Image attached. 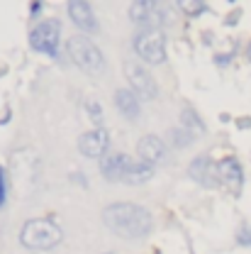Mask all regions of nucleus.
Returning <instances> with one entry per match:
<instances>
[{"instance_id":"nucleus-16","label":"nucleus","mask_w":251,"mask_h":254,"mask_svg":"<svg viewBox=\"0 0 251 254\" xmlns=\"http://www.w3.org/2000/svg\"><path fill=\"white\" fill-rule=\"evenodd\" d=\"M83 105H86V113L91 115L93 125L95 127H102V123H105V115H102V108H100V103H98V100H93V98H88Z\"/></svg>"},{"instance_id":"nucleus-7","label":"nucleus","mask_w":251,"mask_h":254,"mask_svg":"<svg viewBox=\"0 0 251 254\" xmlns=\"http://www.w3.org/2000/svg\"><path fill=\"white\" fill-rule=\"evenodd\" d=\"M125 73H127V81H129L132 91H134L137 95H142L144 100H154V98L158 95L156 78L149 73V68H144L139 62L127 59L125 62Z\"/></svg>"},{"instance_id":"nucleus-13","label":"nucleus","mask_w":251,"mask_h":254,"mask_svg":"<svg viewBox=\"0 0 251 254\" xmlns=\"http://www.w3.org/2000/svg\"><path fill=\"white\" fill-rule=\"evenodd\" d=\"M137 152H139V159H142V161L156 166V164H161V161L166 159V144H163V139L156 137V134H147V137L139 139Z\"/></svg>"},{"instance_id":"nucleus-3","label":"nucleus","mask_w":251,"mask_h":254,"mask_svg":"<svg viewBox=\"0 0 251 254\" xmlns=\"http://www.w3.org/2000/svg\"><path fill=\"white\" fill-rule=\"evenodd\" d=\"M63 240V230L49 218H32L20 227V245L32 252L54 250Z\"/></svg>"},{"instance_id":"nucleus-10","label":"nucleus","mask_w":251,"mask_h":254,"mask_svg":"<svg viewBox=\"0 0 251 254\" xmlns=\"http://www.w3.org/2000/svg\"><path fill=\"white\" fill-rule=\"evenodd\" d=\"M188 174L195 184H200V186H205V189H215L217 181H220V176H217V164L210 157H205V154H202V157H195L190 161Z\"/></svg>"},{"instance_id":"nucleus-4","label":"nucleus","mask_w":251,"mask_h":254,"mask_svg":"<svg viewBox=\"0 0 251 254\" xmlns=\"http://www.w3.org/2000/svg\"><path fill=\"white\" fill-rule=\"evenodd\" d=\"M66 54L68 59L76 64L78 68H83L86 73H102L105 71V57L102 52L95 47V42H91L86 34H73L66 42Z\"/></svg>"},{"instance_id":"nucleus-14","label":"nucleus","mask_w":251,"mask_h":254,"mask_svg":"<svg viewBox=\"0 0 251 254\" xmlns=\"http://www.w3.org/2000/svg\"><path fill=\"white\" fill-rule=\"evenodd\" d=\"M115 105H117L120 115H125L127 120H137L139 113H142L139 95L134 93L132 88H117V93H115Z\"/></svg>"},{"instance_id":"nucleus-17","label":"nucleus","mask_w":251,"mask_h":254,"mask_svg":"<svg viewBox=\"0 0 251 254\" xmlns=\"http://www.w3.org/2000/svg\"><path fill=\"white\" fill-rule=\"evenodd\" d=\"M171 139H173V147H188V144L193 142V139H195V137L190 134L188 129L178 127V129H173V132H171Z\"/></svg>"},{"instance_id":"nucleus-8","label":"nucleus","mask_w":251,"mask_h":254,"mask_svg":"<svg viewBox=\"0 0 251 254\" xmlns=\"http://www.w3.org/2000/svg\"><path fill=\"white\" fill-rule=\"evenodd\" d=\"M129 17L142 30H161V22L166 15H163V7L158 2H132Z\"/></svg>"},{"instance_id":"nucleus-18","label":"nucleus","mask_w":251,"mask_h":254,"mask_svg":"<svg viewBox=\"0 0 251 254\" xmlns=\"http://www.w3.org/2000/svg\"><path fill=\"white\" fill-rule=\"evenodd\" d=\"M7 186H10V181H7V171L0 166V208L7 203Z\"/></svg>"},{"instance_id":"nucleus-5","label":"nucleus","mask_w":251,"mask_h":254,"mask_svg":"<svg viewBox=\"0 0 251 254\" xmlns=\"http://www.w3.org/2000/svg\"><path fill=\"white\" fill-rule=\"evenodd\" d=\"M59 42H61V22L56 17L44 20L30 30V47L39 54L56 57L59 54Z\"/></svg>"},{"instance_id":"nucleus-2","label":"nucleus","mask_w":251,"mask_h":254,"mask_svg":"<svg viewBox=\"0 0 251 254\" xmlns=\"http://www.w3.org/2000/svg\"><path fill=\"white\" fill-rule=\"evenodd\" d=\"M100 174L107 179V181H125V184H144L151 179L154 174V166L147 164V161H134L127 154H107L100 164Z\"/></svg>"},{"instance_id":"nucleus-9","label":"nucleus","mask_w":251,"mask_h":254,"mask_svg":"<svg viewBox=\"0 0 251 254\" xmlns=\"http://www.w3.org/2000/svg\"><path fill=\"white\" fill-rule=\"evenodd\" d=\"M110 149V134L105 127H95L91 132H83L78 137V152L88 159L105 157V152Z\"/></svg>"},{"instance_id":"nucleus-1","label":"nucleus","mask_w":251,"mask_h":254,"mask_svg":"<svg viewBox=\"0 0 251 254\" xmlns=\"http://www.w3.org/2000/svg\"><path fill=\"white\" fill-rule=\"evenodd\" d=\"M102 222L107 225L110 232L127 240H139L147 237L154 227V220L147 208L137 203H112L102 210Z\"/></svg>"},{"instance_id":"nucleus-20","label":"nucleus","mask_w":251,"mask_h":254,"mask_svg":"<svg viewBox=\"0 0 251 254\" xmlns=\"http://www.w3.org/2000/svg\"><path fill=\"white\" fill-rule=\"evenodd\" d=\"M32 15H39L42 12V2H32V10H30Z\"/></svg>"},{"instance_id":"nucleus-6","label":"nucleus","mask_w":251,"mask_h":254,"mask_svg":"<svg viewBox=\"0 0 251 254\" xmlns=\"http://www.w3.org/2000/svg\"><path fill=\"white\" fill-rule=\"evenodd\" d=\"M134 52L149 64L166 62V34L161 30H139L134 34Z\"/></svg>"},{"instance_id":"nucleus-12","label":"nucleus","mask_w":251,"mask_h":254,"mask_svg":"<svg viewBox=\"0 0 251 254\" xmlns=\"http://www.w3.org/2000/svg\"><path fill=\"white\" fill-rule=\"evenodd\" d=\"M217 176L224 186H229L232 193H239L242 190V184H244V169L239 164L237 157H224L217 164Z\"/></svg>"},{"instance_id":"nucleus-11","label":"nucleus","mask_w":251,"mask_h":254,"mask_svg":"<svg viewBox=\"0 0 251 254\" xmlns=\"http://www.w3.org/2000/svg\"><path fill=\"white\" fill-rule=\"evenodd\" d=\"M68 17L73 20V25H76L78 30H83L86 34H95V32H98V17H95L91 2L71 0V2H68Z\"/></svg>"},{"instance_id":"nucleus-21","label":"nucleus","mask_w":251,"mask_h":254,"mask_svg":"<svg viewBox=\"0 0 251 254\" xmlns=\"http://www.w3.org/2000/svg\"><path fill=\"white\" fill-rule=\"evenodd\" d=\"M247 57H249V62H251V42H249V47H247Z\"/></svg>"},{"instance_id":"nucleus-15","label":"nucleus","mask_w":251,"mask_h":254,"mask_svg":"<svg viewBox=\"0 0 251 254\" xmlns=\"http://www.w3.org/2000/svg\"><path fill=\"white\" fill-rule=\"evenodd\" d=\"M181 127L188 129L193 137L205 134V123H202V118H200L193 108H183V110H181Z\"/></svg>"},{"instance_id":"nucleus-19","label":"nucleus","mask_w":251,"mask_h":254,"mask_svg":"<svg viewBox=\"0 0 251 254\" xmlns=\"http://www.w3.org/2000/svg\"><path fill=\"white\" fill-rule=\"evenodd\" d=\"M239 242L251 245V227H244V230H242V235H239Z\"/></svg>"}]
</instances>
